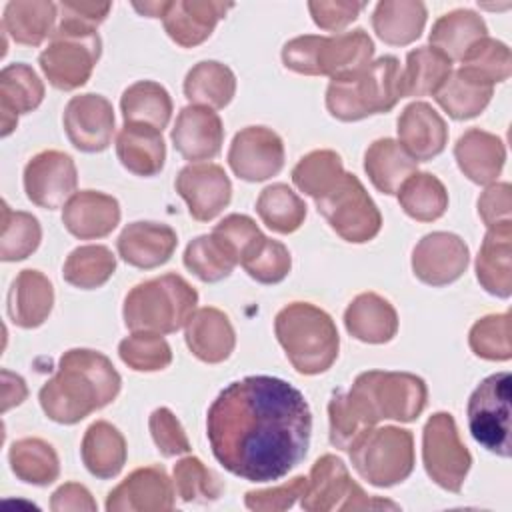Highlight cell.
Returning <instances> with one entry per match:
<instances>
[{
	"mask_svg": "<svg viewBox=\"0 0 512 512\" xmlns=\"http://www.w3.org/2000/svg\"><path fill=\"white\" fill-rule=\"evenodd\" d=\"M206 434L214 458L248 482H272L302 462L312 414L304 394L274 376L230 382L212 402Z\"/></svg>",
	"mask_w": 512,
	"mask_h": 512,
	"instance_id": "6da1fadb",
	"label": "cell"
},
{
	"mask_svg": "<svg viewBox=\"0 0 512 512\" xmlns=\"http://www.w3.org/2000/svg\"><path fill=\"white\" fill-rule=\"evenodd\" d=\"M122 378L102 352L72 348L62 354L56 374L40 388L44 414L58 424H76L108 406L120 392Z\"/></svg>",
	"mask_w": 512,
	"mask_h": 512,
	"instance_id": "7a4b0ae2",
	"label": "cell"
},
{
	"mask_svg": "<svg viewBox=\"0 0 512 512\" xmlns=\"http://www.w3.org/2000/svg\"><path fill=\"white\" fill-rule=\"evenodd\" d=\"M428 390L420 376L410 372L368 370L356 376L352 388L344 392L346 406L364 432L380 420L412 422L426 408Z\"/></svg>",
	"mask_w": 512,
	"mask_h": 512,
	"instance_id": "3957f363",
	"label": "cell"
},
{
	"mask_svg": "<svg viewBox=\"0 0 512 512\" xmlns=\"http://www.w3.org/2000/svg\"><path fill=\"white\" fill-rule=\"evenodd\" d=\"M400 98H404L400 62L396 56H380L356 72L332 78L326 90V108L334 118L354 122L390 112Z\"/></svg>",
	"mask_w": 512,
	"mask_h": 512,
	"instance_id": "277c9868",
	"label": "cell"
},
{
	"mask_svg": "<svg viewBox=\"0 0 512 512\" xmlns=\"http://www.w3.org/2000/svg\"><path fill=\"white\" fill-rule=\"evenodd\" d=\"M274 332L296 372H326L338 358L340 338L334 320L310 302H292L274 318Z\"/></svg>",
	"mask_w": 512,
	"mask_h": 512,
	"instance_id": "5b68a950",
	"label": "cell"
},
{
	"mask_svg": "<svg viewBox=\"0 0 512 512\" xmlns=\"http://www.w3.org/2000/svg\"><path fill=\"white\" fill-rule=\"evenodd\" d=\"M198 292L178 274L136 284L124 298V324L132 332L172 334L186 326L196 310Z\"/></svg>",
	"mask_w": 512,
	"mask_h": 512,
	"instance_id": "8992f818",
	"label": "cell"
},
{
	"mask_svg": "<svg viewBox=\"0 0 512 512\" xmlns=\"http://www.w3.org/2000/svg\"><path fill=\"white\" fill-rule=\"evenodd\" d=\"M372 54V38L358 28L334 36L304 34L292 38L282 48V62L298 74L336 78L370 64Z\"/></svg>",
	"mask_w": 512,
	"mask_h": 512,
	"instance_id": "52a82bcc",
	"label": "cell"
},
{
	"mask_svg": "<svg viewBox=\"0 0 512 512\" xmlns=\"http://www.w3.org/2000/svg\"><path fill=\"white\" fill-rule=\"evenodd\" d=\"M356 472L378 488L404 482L414 470V438L398 426L370 428L350 448Z\"/></svg>",
	"mask_w": 512,
	"mask_h": 512,
	"instance_id": "ba28073f",
	"label": "cell"
},
{
	"mask_svg": "<svg viewBox=\"0 0 512 512\" xmlns=\"http://www.w3.org/2000/svg\"><path fill=\"white\" fill-rule=\"evenodd\" d=\"M100 50L102 42L96 28L58 22L50 44L38 56V64L54 88L76 90L92 76Z\"/></svg>",
	"mask_w": 512,
	"mask_h": 512,
	"instance_id": "9c48e42d",
	"label": "cell"
},
{
	"mask_svg": "<svg viewBox=\"0 0 512 512\" xmlns=\"http://www.w3.org/2000/svg\"><path fill=\"white\" fill-rule=\"evenodd\" d=\"M300 506L310 512H330V510H398L400 506L368 496L350 476L346 464L334 454L320 456L308 476V486L302 494Z\"/></svg>",
	"mask_w": 512,
	"mask_h": 512,
	"instance_id": "30bf717a",
	"label": "cell"
},
{
	"mask_svg": "<svg viewBox=\"0 0 512 512\" xmlns=\"http://www.w3.org/2000/svg\"><path fill=\"white\" fill-rule=\"evenodd\" d=\"M316 208L330 228L346 242H368L382 228L378 206L368 196L358 176L350 172H344L324 196L316 198Z\"/></svg>",
	"mask_w": 512,
	"mask_h": 512,
	"instance_id": "8fae6325",
	"label": "cell"
},
{
	"mask_svg": "<svg viewBox=\"0 0 512 512\" xmlns=\"http://www.w3.org/2000/svg\"><path fill=\"white\" fill-rule=\"evenodd\" d=\"M468 428L472 438L496 456H510V374L484 378L468 400Z\"/></svg>",
	"mask_w": 512,
	"mask_h": 512,
	"instance_id": "7c38bea8",
	"label": "cell"
},
{
	"mask_svg": "<svg viewBox=\"0 0 512 512\" xmlns=\"http://www.w3.org/2000/svg\"><path fill=\"white\" fill-rule=\"evenodd\" d=\"M422 460L426 474L444 490L460 492L472 464V456L460 440L456 422L448 412L428 418L422 432Z\"/></svg>",
	"mask_w": 512,
	"mask_h": 512,
	"instance_id": "4fadbf2b",
	"label": "cell"
},
{
	"mask_svg": "<svg viewBox=\"0 0 512 512\" xmlns=\"http://www.w3.org/2000/svg\"><path fill=\"white\" fill-rule=\"evenodd\" d=\"M78 172L72 156L60 150H42L24 168V190L40 208H60L76 194Z\"/></svg>",
	"mask_w": 512,
	"mask_h": 512,
	"instance_id": "5bb4252c",
	"label": "cell"
},
{
	"mask_svg": "<svg viewBox=\"0 0 512 512\" xmlns=\"http://www.w3.org/2000/svg\"><path fill=\"white\" fill-rule=\"evenodd\" d=\"M228 164L246 182L268 180L284 166L282 138L266 126H246L230 144Z\"/></svg>",
	"mask_w": 512,
	"mask_h": 512,
	"instance_id": "9a60e30c",
	"label": "cell"
},
{
	"mask_svg": "<svg viewBox=\"0 0 512 512\" xmlns=\"http://www.w3.org/2000/svg\"><path fill=\"white\" fill-rule=\"evenodd\" d=\"M176 192L188 204V212L198 222L216 218L232 198V184L222 166L198 162L184 166L176 176Z\"/></svg>",
	"mask_w": 512,
	"mask_h": 512,
	"instance_id": "2e32d148",
	"label": "cell"
},
{
	"mask_svg": "<svg viewBox=\"0 0 512 512\" xmlns=\"http://www.w3.org/2000/svg\"><path fill=\"white\" fill-rule=\"evenodd\" d=\"M64 130L74 148L102 152L114 134V108L100 94L72 96L64 108Z\"/></svg>",
	"mask_w": 512,
	"mask_h": 512,
	"instance_id": "e0dca14e",
	"label": "cell"
},
{
	"mask_svg": "<svg viewBox=\"0 0 512 512\" xmlns=\"http://www.w3.org/2000/svg\"><path fill=\"white\" fill-rule=\"evenodd\" d=\"M470 252L464 240L452 232L426 234L412 252V270L428 286H446L468 268Z\"/></svg>",
	"mask_w": 512,
	"mask_h": 512,
	"instance_id": "ac0fdd59",
	"label": "cell"
},
{
	"mask_svg": "<svg viewBox=\"0 0 512 512\" xmlns=\"http://www.w3.org/2000/svg\"><path fill=\"white\" fill-rule=\"evenodd\" d=\"M174 486L160 466L136 468L106 498L108 512H162L174 508Z\"/></svg>",
	"mask_w": 512,
	"mask_h": 512,
	"instance_id": "d6986e66",
	"label": "cell"
},
{
	"mask_svg": "<svg viewBox=\"0 0 512 512\" xmlns=\"http://www.w3.org/2000/svg\"><path fill=\"white\" fill-rule=\"evenodd\" d=\"M172 142L178 154L190 162L212 160L224 142L222 120L212 108L190 104L176 116Z\"/></svg>",
	"mask_w": 512,
	"mask_h": 512,
	"instance_id": "ffe728a7",
	"label": "cell"
},
{
	"mask_svg": "<svg viewBox=\"0 0 512 512\" xmlns=\"http://www.w3.org/2000/svg\"><path fill=\"white\" fill-rule=\"evenodd\" d=\"M232 2L216 0H176L168 2L162 16L166 34L182 48L202 44L214 32L216 24L232 8Z\"/></svg>",
	"mask_w": 512,
	"mask_h": 512,
	"instance_id": "44dd1931",
	"label": "cell"
},
{
	"mask_svg": "<svg viewBox=\"0 0 512 512\" xmlns=\"http://www.w3.org/2000/svg\"><path fill=\"white\" fill-rule=\"evenodd\" d=\"M448 142V126L444 118L428 102L408 104L398 118V144L416 160H432Z\"/></svg>",
	"mask_w": 512,
	"mask_h": 512,
	"instance_id": "7402d4cb",
	"label": "cell"
},
{
	"mask_svg": "<svg viewBox=\"0 0 512 512\" xmlns=\"http://www.w3.org/2000/svg\"><path fill=\"white\" fill-rule=\"evenodd\" d=\"M62 222L66 230L80 240L104 238L120 222V204L110 194L80 190L64 204Z\"/></svg>",
	"mask_w": 512,
	"mask_h": 512,
	"instance_id": "603a6c76",
	"label": "cell"
},
{
	"mask_svg": "<svg viewBox=\"0 0 512 512\" xmlns=\"http://www.w3.org/2000/svg\"><path fill=\"white\" fill-rule=\"evenodd\" d=\"M118 254L134 268L150 270L166 264L178 246V236L168 224L132 222L118 236Z\"/></svg>",
	"mask_w": 512,
	"mask_h": 512,
	"instance_id": "cb8c5ba5",
	"label": "cell"
},
{
	"mask_svg": "<svg viewBox=\"0 0 512 512\" xmlns=\"http://www.w3.org/2000/svg\"><path fill=\"white\" fill-rule=\"evenodd\" d=\"M184 328V338L190 352L206 364L224 362L236 346L232 322L218 308L206 306L194 310Z\"/></svg>",
	"mask_w": 512,
	"mask_h": 512,
	"instance_id": "d4e9b609",
	"label": "cell"
},
{
	"mask_svg": "<svg viewBox=\"0 0 512 512\" xmlns=\"http://www.w3.org/2000/svg\"><path fill=\"white\" fill-rule=\"evenodd\" d=\"M512 220L488 226L476 258V278L482 288L498 298L512 294Z\"/></svg>",
	"mask_w": 512,
	"mask_h": 512,
	"instance_id": "484cf974",
	"label": "cell"
},
{
	"mask_svg": "<svg viewBox=\"0 0 512 512\" xmlns=\"http://www.w3.org/2000/svg\"><path fill=\"white\" fill-rule=\"evenodd\" d=\"M454 158L462 174L474 184H494L504 168L506 148L496 134L470 128L458 138Z\"/></svg>",
	"mask_w": 512,
	"mask_h": 512,
	"instance_id": "4316f807",
	"label": "cell"
},
{
	"mask_svg": "<svg viewBox=\"0 0 512 512\" xmlns=\"http://www.w3.org/2000/svg\"><path fill=\"white\" fill-rule=\"evenodd\" d=\"M116 156L128 172L144 178L156 176L166 160L162 130L148 124L124 122L116 136Z\"/></svg>",
	"mask_w": 512,
	"mask_h": 512,
	"instance_id": "83f0119b",
	"label": "cell"
},
{
	"mask_svg": "<svg viewBox=\"0 0 512 512\" xmlns=\"http://www.w3.org/2000/svg\"><path fill=\"white\" fill-rule=\"evenodd\" d=\"M44 98V84L38 74L24 62H14L0 72V122L2 136H8L16 124L18 114L32 112Z\"/></svg>",
	"mask_w": 512,
	"mask_h": 512,
	"instance_id": "f1b7e54d",
	"label": "cell"
},
{
	"mask_svg": "<svg viewBox=\"0 0 512 512\" xmlns=\"http://www.w3.org/2000/svg\"><path fill=\"white\" fill-rule=\"evenodd\" d=\"M348 334L366 344L390 342L398 332V314L394 306L374 292L358 294L344 312Z\"/></svg>",
	"mask_w": 512,
	"mask_h": 512,
	"instance_id": "f546056e",
	"label": "cell"
},
{
	"mask_svg": "<svg viewBox=\"0 0 512 512\" xmlns=\"http://www.w3.org/2000/svg\"><path fill=\"white\" fill-rule=\"evenodd\" d=\"M54 304V288L40 270H22L8 292V316L20 328L40 326Z\"/></svg>",
	"mask_w": 512,
	"mask_h": 512,
	"instance_id": "4dcf8cb0",
	"label": "cell"
},
{
	"mask_svg": "<svg viewBox=\"0 0 512 512\" xmlns=\"http://www.w3.org/2000/svg\"><path fill=\"white\" fill-rule=\"evenodd\" d=\"M58 4L46 0H12L4 8L2 28L14 42L40 46L56 30Z\"/></svg>",
	"mask_w": 512,
	"mask_h": 512,
	"instance_id": "1f68e13d",
	"label": "cell"
},
{
	"mask_svg": "<svg viewBox=\"0 0 512 512\" xmlns=\"http://www.w3.org/2000/svg\"><path fill=\"white\" fill-rule=\"evenodd\" d=\"M80 454L92 476L108 480L118 476L126 462V440L116 426L106 420H96L84 432Z\"/></svg>",
	"mask_w": 512,
	"mask_h": 512,
	"instance_id": "d6a6232c",
	"label": "cell"
},
{
	"mask_svg": "<svg viewBox=\"0 0 512 512\" xmlns=\"http://www.w3.org/2000/svg\"><path fill=\"white\" fill-rule=\"evenodd\" d=\"M426 16V6L418 0H384L374 8L372 26L382 42L406 46L420 38Z\"/></svg>",
	"mask_w": 512,
	"mask_h": 512,
	"instance_id": "836d02e7",
	"label": "cell"
},
{
	"mask_svg": "<svg viewBox=\"0 0 512 512\" xmlns=\"http://www.w3.org/2000/svg\"><path fill=\"white\" fill-rule=\"evenodd\" d=\"M416 160L392 138L374 140L364 154V170L376 190L382 194H396L406 178L416 172Z\"/></svg>",
	"mask_w": 512,
	"mask_h": 512,
	"instance_id": "e575fe53",
	"label": "cell"
},
{
	"mask_svg": "<svg viewBox=\"0 0 512 512\" xmlns=\"http://www.w3.org/2000/svg\"><path fill=\"white\" fill-rule=\"evenodd\" d=\"M488 36L486 22L472 10L458 8L440 16L430 32V44L448 60H462L472 44Z\"/></svg>",
	"mask_w": 512,
	"mask_h": 512,
	"instance_id": "d590c367",
	"label": "cell"
},
{
	"mask_svg": "<svg viewBox=\"0 0 512 512\" xmlns=\"http://www.w3.org/2000/svg\"><path fill=\"white\" fill-rule=\"evenodd\" d=\"M236 92L234 72L216 60H204L192 66L184 78V94L196 106L224 108Z\"/></svg>",
	"mask_w": 512,
	"mask_h": 512,
	"instance_id": "8d00e7d4",
	"label": "cell"
},
{
	"mask_svg": "<svg viewBox=\"0 0 512 512\" xmlns=\"http://www.w3.org/2000/svg\"><path fill=\"white\" fill-rule=\"evenodd\" d=\"M120 110L124 122L148 124L162 130L172 116V98L158 82L138 80L122 92Z\"/></svg>",
	"mask_w": 512,
	"mask_h": 512,
	"instance_id": "74e56055",
	"label": "cell"
},
{
	"mask_svg": "<svg viewBox=\"0 0 512 512\" xmlns=\"http://www.w3.org/2000/svg\"><path fill=\"white\" fill-rule=\"evenodd\" d=\"M10 468L22 482L34 486L52 484L60 474L58 454L42 438H22L10 446Z\"/></svg>",
	"mask_w": 512,
	"mask_h": 512,
	"instance_id": "f35d334b",
	"label": "cell"
},
{
	"mask_svg": "<svg viewBox=\"0 0 512 512\" xmlns=\"http://www.w3.org/2000/svg\"><path fill=\"white\" fill-rule=\"evenodd\" d=\"M436 102L454 120H470L478 116L492 98V86H486L460 68L450 72L444 84L434 92Z\"/></svg>",
	"mask_w": 512,
	"mask_h": 512,
	"instance_id": "ab89813d",
	"label": "cell"
},
{
	"mask_svg": "<svg viewBox=\"0 0 512 512\" xmlns=\"http://www.w3.org/2000/svg\"><path fill=\"white\" fill-rule=\"evenodd\" d=\"M396 194L402 210L418 222L438 220L448 208V192L444 184L430 172L416 170L404 180Z\"/></svg>",
	"mask_w": 512,
	"mask_h": 512,
	"instance_id": "60d3db41",
	"label": "cell"
},
{
	"mask_svg": "<svg viewBox=\"0 0 512 512\" xmlns=\"http://www.w3.org/2000/svg\"><path fill=\"white\" fill-rule=\"evenodd\" d=\"M236 264L238 258L234 250L214 232L194 238L184 250V266L202 282L228 278Z\"/></svg>",
	"mask_w": 512,
	"mask_h": 512,
	"instance_id": "b9f144b4",
	"label": "cell"
},
{
	"mask_svg": "<svg viewBox=\"0 0 512 512\" xmlns=\"http://www.w3.org/2000/svg\"><path fill=\"white\" fill-rule=\"evenodd\" d=\"M452 72V60L432 46H420L408 52L402 70L404 98L434 94Z\"/></svg>",
	"mask_w": 512,
	"mask_h": 512,
	"instance_id": "7bdbcfd3",
	"label": "cell"
},
{
	"mask_svg": "<svg viewBox=\"0 0 512 512\" xmlns=\"http://www.w3.org/2000/svg\"><path fill=\"white\" fill-rule=\"evenodd\" d=\"M256 212L270 230L278 234H292L306 218V204L290 186L270 184L260 192Z\"/></svg>",
	"mask_w": 512,
	"mask_h": 512,
	"instance_id": "ee69618b",
	"label": "cell"
},
{
	"mask_svg": "<svg viewBox=\"0 0 512 512\" xmlns=\"http://www.w3.org/2000/svg\"><path fill=\"white\" fill-rule=\"evenodd\" d=\"M116 270V258L110 248L100 244H88L72 250L64 262L62 276L68 284L92 290L110 280Z\"/></svg>",
	"mask_w": 512,
	"mask_h": 512,
	"instance_id": "f6af8a7d",
	"label": "cell"
},
{
	"mask_svg": "<svg viewBox=\"0 0 512 512\" xmlns=\"http://www.w3.org/2000/svg\"><path fill=\"white\" fill-rule=\"evenodd\" d=\"M460 70L470 78L494 88V84L510 78V48L496 38L484 36L476 44H472L468 52L462 56Z\"/></svg>",
	"mask_w": 512,
	"mask_h": 512,
	"instance_id": "bcb514c9",
	"label": "cell"
},
{
	"mask_svg": "<svg viewBox=\"0 0 512 512\" xmlns=\"http://www.w3.org/2000/svg\"><path fill=\"white\" fill-rule=\"evenodd\" d=\"M342 174V158L334 150H314L302 156L292 168V182L300 192L316 200L324 196Z\"/></svg>",
	"mask_w": 512,
	"mask_h": 512,
	"instance_id": "7dc6e473",
	"label": "cell"
},
{
	"mask_svg": "<svg viewBox=\"0 0 512 512\" xmlns=\"http://www.w3.org/2000/svg\"><path fill=\"white\" fill-rule=\"evenodd\" d=\"M42 240V228L38 220L20 210H12L2 202V236H0V258L4 262H16L28 258Z\"/></svg>",
	"mask_w": 512,
	"mask_h": 512,
	"instance_id": "c3c4849f",
	"label": "cell"
},
{
	"mask_svg": "<svg viewBox=\"0 0 512 512\" xmlns=\"http://www.w3.org/2000/svg\"><path fill=\"white\" fill-rule=\"evenodd\" d=\"M118 354L136 372L164 370L172 362L168 342L154 332H134L118 344Z\"/></svg>",
	"mask_w": 512,
	"mask_h": 512,
	"instance_id": "681fc988",
	"label": "cell"
},
{
	"mask_svg": "<svg viewBox=\"0 0 512 512\" xmlns=\"http://www.w3.org/2000/svg\"><path fill=\"white\" fill-rule=\"evenodd\" d=\"M472 352L484 360H508L512 356L510 312L480 318L468 334Z\"/></svg>",
	"mask_w": 512,
	"mask_h": 512,
	"instance_id": "f907efd6",
	"label": "cell"
},
{
	"mask_svg": "<svg viewBox=\"0 0 512 512\" xmlns=\"http://www.w3.org/2000/svg\"><path fill=\"white\" fill-rule=\"evenodd\" d=\"M174 490L184 502L206 504L222 494V484L200 458L186 456L174 466Z\"/></svg>",
	"mask_w": 512,
	"mask_h": 512,
	"instance_id": "816d5d0a",
	"label": "cell"
},
{
	"mask_svg": "<svg viewBox=\"0 0 512 512\" xmlns=\"http://www.w3.org/2000/svg\"><path fill=\"white\" fill-rule=\"evenodd\" d=\"M240 264L256 282L276 284L288 276L292 268V258L282 242L264 236L262 242Z\"/></svg>",
	"mask_w": 512,
	"mask_h": 512,
	"instance_id": "f5cc1de1",
	"label": "cell"
},
{
	"mask_svg": "<svg viewBox=\"0 0 512 512\" xmlns=\"http://www.w3.org/2000/svg\"><path fill=\"white\" fill-rule=\"evenodd\" d=\"M236 254L238 264L262 242L264 234L256 226V222L250 216L244 214H230L224 220H220L214 230Z\"/></svg>",
	"mask_w": 512,
	"mask_h": 512,
	"instance_id": "db71d44e",
	"label": "cell"
},
{
	"mask_svg": "<svg viewBox=\"0 0 512 512\" xmlns=\"http://www.w3.org/2000/svg\"><path fill=\"white\" fill-rule=\"evenodd\" d=\"M152 440L162 456H178L190 450V442L186 438L184 428L170 408H156L148 420Z\"/></svg>",
	"mask_w": 512,
	"mask_h": 512,
	"instance_id": "11a10c76",
	"label": "cell"
},
{
	"mask_svg": "<svg viewBox=\"0 0 512 512\" xmlns=\"http://www.w3.org/2000/svg\"><path fill=\"white\" fill-rule=\"evenodd\" d=\"M306 486H308V478L306 476H296L290 482H284V484L274 486V488L246 492L244 504H246V508L256 510V512L286 510L296 502L298 496L304 494Z\"/></svg>",
	"mask_w": 512,
	"mask_h": 512,
	"instance_id": "9f6ffc18",
	"label": "cell"
},
{
	"mask_svg": "<svg viewBox=\"0 0 512 512\" xmlns=\"http://www.w3.org/2000/svg\"><path fill=\"white\" fill-rule=\"evenodd\" d=\"M364 2H308V10L312 14V20L316 26L322 30H332L340 32L344 30L350 22H354L364 8Z\"/></svg>",
	"mask_w": 512,
	"mask_h": 512,
	"instance_id": "6f0895ef",
	"label": "cell"
},
{
	"mask_svg": "<svg viewBox=\"0 0 512 512\" xmlns=\"http://www.w3.org/2000/svg\"><path fill=\"white\" fill-rule=\"evenodd\" d=\"M478 214L486 226L510 220L512 214V188L508 182H494L478 198Z\"/></svg>",
	"mask_w": 512,
	"mask_h": 512,
	"instance_id": "680465c9",
	"label": "cell"
},
{
	"mask_svg": "<svg viewBox=\"0 0 512 512\" xmlns=\"http://www.w3.org/2000/svg\"><path fill=\"white\" fill-rule=\"evenodd\" d=\"M112 4L110 2H60L58 4V22L98 28L106 20Z\"/></svg>",
	"mask_w": 512,
	"mask_h": 512,
	"instance_id": "91938a15",
	"label": "cell"
},
{
	"mask_svg": "<svg viewBox=\"0 0 512 512\" xmlns=\"http://www.w3.org/2000/svg\"><path fill=\"white\" fill-rule=\"evenodd\" d=\"M50 508L56 512H66V510L94 512L96 502L92 500V494L88 492V488H84L82 484H76V482H66L52 494Z\"/></svg>",
	"mask_w": 512,
	"mask_h": 512,
	"instance_id": "94428289",
	"label": "cell"
},
{
	"mask_svg": "<svg viewBox=\"0 0 512 512\" xmlns=\"http://www.w3.org/2000/svg\"><path fill=\"white\" fill-rule=\"evenodd\" d=\"M26 394V382L18 374L2 370V412H6L12 406H18L26 398Z\"/></svg>",
	"mask_w": 512,
	"mask_h": 512,
	"instance_id": "6125c7cd",
	"label": "cell"
},
{
	"mask_svg": "<svg viewBox=\"0 0 512 512\" xmlns=\"http://www.w3.org/2000/svg\"><path fill=\"white\" fill-rule=\"evenodd\" d=\"M140 14L148 16V18H162L166 8H168V2H144V4H138L134 2L132 4Z\"/></svg>",
	"mask_w": 512,
	"mask_h": 512,
	"instance_id": "be15d7a7",
	"label": "cell"
}]
</instances>
